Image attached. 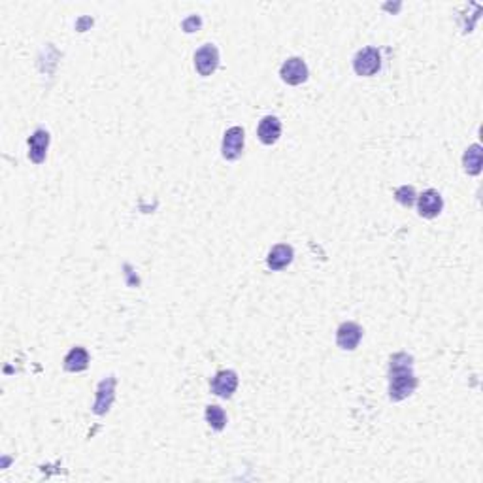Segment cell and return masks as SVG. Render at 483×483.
<instances>
[{
    "label": "cell",
    "instance_id": "6da1fadb",
    "mask_svg": "<svg viewBox=\"0 0 483 483\" xmlns=\"http://www.w3.org/2000/svg\"><path fill=\"white\" fill-rule=\"evenodd\" d=\"M418 387V379L413 374V359L406 353H397L391 357L389 366V399L393 402L404 400Z\"/></svg>",
    "mask_w": 483,
    "mask_h": 483
},
{
    "label": "cell",
    "instance_id": "7a4b0ae2",
    "mask_svg": "<svg viewBox=\"0 0 483 483\" xmlns=\"http://www.w3.org/2000/svg\"><path fill=\"white\" fill-rule=\"evenodd\" d=\"M379 68H381V53L378 47H365L353 59V70L363 78H370L374 74H378Z\"/></svg>",
    "mask_w": 483,
    "mask_h": 483
},
{
    "label": "cell",
    "instance_id": "3957f363",
    "mask_svg": "<svg viewBox=\"0 0 483 483\" xmlns=\"http://www.w3.org/2000/svg\"><path fill=\"white\" fill-rule=\"evenodd\" d=\"M219 66V52L214 44H206L195 53V68L200 76H212Z\"/></svg>",
    "mask_w": 483,
    "mask_h": 483
},
{
    "label": "cell",
    "instance_id": "277c9868",
    "mask_svg": "<svg viewBox=\"0 0 483 483\" xmlns=\"http://www.w3.org/2000/svg\"><path fill=\"white\" fill-rule=\"evenodd\" d=\"M244 142H246V136H244V129L242 127L229 129V131L225 132V136H223V157L227 159V161H236L242 155V151H244Z\"/></svg>",
    "mask_w": 483,
    "mask_h": 483
},
{
    "label": "cell",
    "instance_id": "5b68a950",
    "mask_svg": "<svg viewBox=\"0 0 483 483\" xmlns=\"http://www.w3.org/2000/svg\"><path fill=\"white\" fill-rule=\"evenodd\" d=\"M308 66L301 57H291L283 63L280 70L281 79L289 85H301L308 79Z\"/></svg>",
    "mask_w": 483,
    "mask_h": 483
},
{
    "label": "cell",
    "instance_id": "8992f818",
    "mask_svg": "<svg viewBox=\"0 0 483 483\" xmlns=\"http://www.w3.org/2000/svg\"><path fill=\"white\" fill-rule=\"evenodd\" d=\"M361 338H363V328L357 323H353V321L342 323L338 326V331H336V344L342 349H346V351L357 349Z\"/></svg>",
    "mask_w": 483,
    "mask_h": 483
},
{
    "label": "cell",
    "instance_id": "52a82bcc",
    "mask_svg": "<svg viewBox=\"0 0 483 483\" xmlns=\"http://www.w3.org/2000/svg\"><path fill=\"white\" fill-rule=\"evenodd\" d=\"M116 383H118V381H116L113 376L102 379V381L98 383L97 400H95V404H93V411H95L97 415H102V413H106V411L110 410L111 402L116 399Z\"/></svg>",
    "mask_w": 483,
    "mask_h": 483
},
{
    "label": "cell",
    "instance_id": "ba28073f",
    "mask_svg": "<svg viewBox=\"0 0 483 483\" xmlns=\"http://www.w3.org/2000/svg\"><path fill=\"white\" fill-rule=\"evenodd\" d=\"M418 209L419 216L425 217V219H432V217L440 216V212L444 209V198L434 189L425 191L423 195L419 196Z\"/></svg>",
    "mask_w": 483,
    "mask_h": 483
},
{
    "label": "cell",
    "instance_id": "9c48e42d",
    "mask_svg": "<svg viewBox=\"0 0 483 483\" xmlns=\"http://www.w3.org/2000/svg\"><path fill=\"white\" fill-rule=\"evenodd\" d=\"M238 387V374L235 370H221L212 379V391L221 399H230Z\"/></svg>",
    "mask_w": 483,
    "mask_h": 483
},
{
    "label": "cell",
    "instance_id": "30bf717a",
    "mask_svg": "<svg viewBox=\"0 0 483 483\" xmlns=\"http://www.w3.org/2000/svg\"><path fill=\"white\" fill-rule=\"evenodd\" d=\"M47 148H49V132L44 129L34 131V134L29 138V159L36 164H42L46 161Z\"/></svg>",
    "mask_w": 483,
    "mask_h": 483
},
{
    "label": "cell",
    "instance_id": "8fae6325",
    "mask_svg": "<svg viewBox=\"0 0 483 483\" xmlns=\"http://www.w3.org/2000/svg\"><path fill=\"white\" fill-rule=\"evenodd\" d=\"M257 136L264 145L276 144L281 136V123L280 119L274 118V116H267V118L261 119L259 123V129H257Z\"/></svg>",
    "mask_w": 483,
    "mask_h": 483
},
{
    "label": "cell",
    "instance_id": "7c38bea8",
    "mask_svg": "<svg viewBox=\"0 0 483 483\" xmlns=\"http://www.w3.org/2000/svg\"><path fill=\"white\" fill-rule=\"evenodd\" d=\"M293 257H294V251L291 246H287V244H278V246H274V248L270 249V253H268L267 257V264L268 268H272V270H283V268H287L291 262H293Z\"/></svg>",
    "mask_w": 483,
    "mask_h": 483
},
{
    "label": "cell",
    "instance_id": "4fadbf2b",
    "mask_svg": "<svg viewBox=\"0 0 483 483\" xmlns=\"http://www.w3.org/2000/svg\"><path fill=\"white\" fill-rule=\"evenodd\" d=\"M89 366V353L85 347H74L65 357L66 372H84Z\"/></svg>",
    "mask_w": 483,
    "mask_h": 483
},
{
    "label": "cell",
    "instance_id": "5bb4252c",
    "mask_svg": "<svg viewBox=\"0 0 483 483\" xmlns=\"http://www.w3.org/2000/svg\"><path fill=\"white\" fill-rule=\"evenodd\" d=\"M463 166L464 172L470 176H476L482 172V145L474 144L466 150L463 157Z\"/></svg>",
    "mask_w": 483,
    "mask_h": 483
},
{
    "label": "cell",
    "instance_id": "9a60e30c",
    "mask_svg": "<svg viewBox=\"0 0 483 483\" xmlns=\"http://www.w3.org/2000/svg\"><path fill=\"white\" fill-rule=\"evenodd\" d=\"M206 421L214 431H223L225 425H227V413H225L221 406H208L206 408Z\"/></svg>",
    "mask_w": 483,
    "mask_h": 483
},
{
    "label": "cell",
    "instance_id": "2e32d148",
    "mask_svg": "<svg viewBox=\"0 0 483 483\" xmlns=\"http://www.w3.org/2000/svg\"><path fill=\"white\" fill-rule=\"evenodd\" d=\"M415 196L418 195H415V189H413L411 185H402V187H399V189L395 191V198H397L402 206H406V208L413 206Z\"/></svg>",
    "mask_w": 483,
    "mask_h": 483
}]
</instances>
